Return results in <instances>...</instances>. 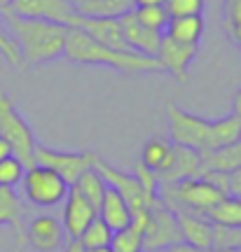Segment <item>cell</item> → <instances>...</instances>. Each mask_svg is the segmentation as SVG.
<instances>
[{
  "instance_id": "obj_15",
  "label": "cell",
  "mask_w": 241,
  "mask_h": 252,
  "mask_svg": "<svg viewBox=\"0 0 241 252\" xmlns=\"http://www.w3.org/2000/svg\"><path fill=\"white\" fill-rule=\"evenodd\" d=\"M21 220H24V206H21L19 196L14 194V189L0 187V226H14L19 252L28 245L26 226H24Z\"/></svg>"
},
{
  "instance_id": "obj_8",
  "label": "cell",
  "mask_w": 241,
  "mask_h": 252,
  "mask_svg": "<svg viewBox=\"0 0 241 252\" xmlns=\"http://www.w3.org/2000/svg\"><path fill=\"white\" fill-rule=\"evenodd\" d=\"M96 152L94 150H82V152H63V150H52L47 145H36V163L45 166L56 175H61L63 180L68 182V187L75 185V180L82 173L91 168Z\"/></svg>"
},
{
  "instance_id": "obj_20",
  "label": "cell",
  "mask_w": 241,
  "mask_h": 252,
  "mask_svg": "<svg viewBox=\"0 0 241 252\" xmlns=\"http://www.w3.org/2000/svg\"><path fill=\"white\" fill-rule=\"evenodd\" d=\"M241 168V140L232 145H225L218 150L201 152V173L218 171V173H234Z\"/></svg>"
},
{
  "instance_id": "obj_30",
  "label": "cell",
  "mask_w": 241,
  "mask_h": 252,
  "mask_svg": "<svg viewBox=\"0 0 241 252\" xmlns=\"http://www.w3.org/2000/svg\"><path fill=\"white\" fill-rule=\"evenodd\" d=\"M161 7L169 14V19L190 17V14H201L204 12V0H164Z\"/></svg>"
},
{
  "instance_id": "obj_2",
  "label": "cell",
  "mask_w": 241,
  "mask_h": 252,
  "mask_svg": "<svg viewBox=\"0 0 241 252\" xmlns=\"http://www.w3.org/2000/svg\"><path fill=\"white\" fill-rule=\"evenodd\" d=\"M63 56L78 65H101L120 72H160L161 65L155 56H145L138 52H117L110 47L91 40L84 31L71 28Z\"/></svg>"
},
{
  "instance_id": "obj_33",
  "label": "cell",
  "mask_w": 241,
  "mask_h": 252,
  "mask_svg": "<svg viewBox=\"0 0 241 252\" xmlns=\"http://www.w3.org/2000/svg\"><path fill=\"white\" fill-rule=\"evenodd\" d=\"M241 24V0H225V28Z\"/></svg>"
},
{
  "instance_id": "obj_12",
  "label": "cell",
  "mask_w": 241,
  "mask_h": 252,
  "mask_svg": "<svg viewBox=\"0 0 241 252\" xmlns=\"http://www.w3.org/2000/svg\"><path fill=\"white\" fill-rule=\"evenodd\" d=\"M120 26H122V35H124L126 47H129L131 52H138V54H145V56H157L161 37H164L161 31L145 28L143 24L134 17V12L122 14V17H120Z\"/></svg>"
},
{
  "instance_id": "obj_6",
  "label": "cell",
  "mask_w": 241,
  "mask_h": 252,
  "mask_svg": "<svg viewBox=\"0 0 241 252\" xmlns=\"http://www.w3.org/2000/svg\"><path fill=\"white\" fill-rule=\"evenodd\" d=\"M176 243H183L178 217H176L173 210H169V208L157 198L150 206L148 222H145L143 236H141L143 252H161Z\"/></svg>"
},
{
  "instance_id": "obj_24",
  "label": "cell",
  "mask_w": 241,
  "mask_h": 252,
  "mask_svg": "<svg viewBox=\"0 0 241 252\" xmlns=\"http://www.w3.org/2000/svg\"><path fill=\"white\" fill-rule=\"evenodd\" d=\"M206 217L213 222V224H223V226H241V198L237 196H225L218 206H213Z\"/></svg>"
},
{
  "instance_id": "obj_40",
  "label": "cell",
  "mask_w": 241,
  "mask_h": 252,
  "mask_svg": "<svg viewBox=\"0 0 241 252\" xmlns=\"http://www.w3.org/2000/svg\"><path fill=\"white\" fill-rule=\"evenodd\" d=\"M164 0H134V7H157Z\"/></svg>"
},
{
  "instance_id": "obj_38",
  "label": "cell",
  "mask_w": 241,
  "mask_h": 252,
  "mask_svg": "<svg viewBox=\"0 0 241 252\" xmlns=\"http://www.w3.org/2000/svg\"><path fill=\"white\" fill-rule=\"evenodd\" d=\"M7 157H12V147H9V143L0 135V161H2V159H7Z\"/></svg>"
},
{
  "instance_id": "obj_5",
  "label": "cell",
  "mask_w": 241,
  "mask_h": 252,
  "mask_svg": "<svg viewBox=\"0 0 241 252\" xmlns=\"http://www.w3.org/2000/svg\"><path fill=\"white\" fill-rule=\"evenodd\" d=\"M24 194H26L28 203L38 208H54L68 196V182L61 175H56L54 171L45 168V166H31L24 173Z\"/></svg>"
},
{
  "instance_id": "obj_7",
  "label": "cell",
  "mask_w": 241,
  "mask_h": 252,
  "mask_svg": "<svg viewBox=\"0 0 241 252\" xmlns=\"http://www.w3.org/2000/svg\"><path fill=\"white\" fill-rule=\"evenodd\" d=\"M2 12L24 19H45L66 28H78L82 19L71 0H9Z\"/></svg>"
},
{
  "instance_id": "obj_23",
  "label": "cell",
  "mask_w": 241,
  "mask_h": 252,
  "mask_svg": "<svg viewBox=\"0 0 241 252\" xmlns=\"http://www.w3.org/2000/svg\"><path fill=\"white\" fill-rule=\"evenodd\" d=\"M71 187L78 189L82 196H84L91 206L96 208V213H98V206H101V201H103V194H106L108 185H106V180L98 175L96 168H87V171H84L80 178L75 180V185H71Z\"/></svg>"
},
{
  "instance_id": "obj_19",
  "label": "cell",
  "mask_w": 241,
  "mask_h": 252,
  "mask_svg": "<svg viewBox=\"0 0 241 252\" xmlns=\"http://www.w3.org/2000/svg\"><path fill=\"white\" fill-rule=\"evenodd\" d=\"M80 17L89 19H120L134 9V0H71Z\"/></svg>"
},
{
  "instance_id": "obj_39",
  "label": "cell",
  "mask_w": 241,
  "mask_h": 252,
  "mask_svg": "<svg viewBox=\"0 0 241 252\" xmlns=\"http://www.w3.org/2000/svg\"><path fill=\"white\" fill-rule=\"evenodd\" d=\"M232 112L241 119V87L237 89V94H234V100H232Z\"/></svg>"
},
{
  "instance_id": "obj_1",
  "label": "cell",
  "mask_w": 241,
  "mask_h": 252,
  "mask_svg": "<svg viewBox=\"0 0 241 252\" xmlns=\"http://www.w3.org/2000/svg\"><path fill=\"white\" fill-rule=\"evenodd\" d=\"M0 21L17 42L21 61L26 65H45L63 56L71 28L45 19H24L0 12Z\"/></svg>"
},
{
  "instance_id": "obj_22",
  "label": "cell",
  "mask_w": 241,
  "mask_h": 252,
  "mask_svg": "<svg viewBox=\"0 0 241 252\" xmlns=\"http://www.w3.org/2000/svg\"><path fill=\"white\" fill-rule=\"evenodd\" d=\"M241 140V119L230 112L220 119H213L208 126V140H206V152L208 150H218L225 145H232Z\"/></svg>"
},
{
  "instance_id": "obj_28",
  "label": "cell",
  "mask_w": 241,
  "mask_h": 252,
  "mask_svg": "<svg viewBox=\"0 0 241 252\" xmlns=\"http://www.w3.org/2000/svg\"><path fill=\"white\" fill-rule=\"evenodd\" d=\"M131 12L145 28H152V31H161L164 33V28L169 24V14L164 12L161 5H157V7H134Z\"/></svg>"
},
{
  "instance_id": "obj_17",
  "label": "cell",
  "mask_w": 241,
  "mask_h": 252,
  "mask_svg": "<svg viewBox=\"0 0 241 252\" xmlns=\"http://www.w3.org/2000/svg\"><path fill=\"white\" fill-rule=\"evenodd\" d=\"M98 217L106 222V226L113 234L124 231V229L131 226V210L126 206V201L110 187L106 189L103 201H101V206H98Z\"/></svg>"
},
{
  "instance_id": "obj_41",
  "label": "cell",
  "mask_w": 241,
  "mask_h": 252,
  "mask_svg": "<svg viewBox=\"0 0 241 252\" xmlns=\"http://www.w3.org/2000/svg\"><path fill=\"white\" fill-rule=\"evenodd\" d=\"M7 5H9V0H0V12H2L5 7H7Z\"/></svg>"
},
{
  "instance_id": "obj_3",
  "label": "cell",
  "mask_w": 241,
  "mask_h": 252,
  "mask_svg": "<svg viewBox=\"0 0 241 252\" xmlns=\"http://www.w3.org/2000/svg\"><path fill=\"white\" fill-rule=\"evenodd\" d=\"M0 135L5 138L12 147V154L26 168L36 166V135L31 131L28 122L24 115L17 110L14 100L9 98V94L0 87Z\"/></svg>"
},
{
  "instance_id": "obj_21",
  "label": "cell",
  "mask_w": 241,
  "mask_h": 252,
  "mask_svg": "<svg viewBox=\"0 0 241 252\" xmlns=\"http://www.w3.org/2000/svg\"><path fill=\"white\" fill-rule=\"evenodd\" d=\"M171 154H173V143L169 138H161V135H152L148 138L141 150V159L138 161L143 163L145 168H150L152 173H164L171 163Z\"/></svg>"
},
{
  "instance_id": "obj_37",
  "label": "cell",
  "mask_w": 241,
  "mask_h": 252,
  "mask_svg": "<svg viewBox=\"0 0 241 252\" xmlns=\"http://www.w3.org/2000/svg\"><path fill=\"white\" fill-rule=\"evenodd\" d=\"M227 33H230V37H232L234 45L241 47V24H237V26H230V28H227Z\"/></svg>"
},
{
  "instance_id": "obj_34",
  "label": "cell",
  "mask_w": 241,
  "mask_h": 252,
  "mask_svg": "<svg viewBox=\"0 0 241 252\" xmlns=\"http://www.w3.org/2000/svg\"><path fill=\"white\" fill-rule=\"evenodd\" d=\"M230 196L241 198V168L230 173Z\"/></svg>"
},
{
  "instance_id": "obj_27",
  "label": "cell",
  "mask_w": 241,
  "mask_h": 252,
  "mask_svg": "<svg viewBox=\"0 0 241 252\" xmlns=\"http://www.w3.org/2000/svg\"><path fill=\"white\" fill-rule=\"evenodd\" d=\"M24 173H26V166L19 161L14 154L7 157V159H2L0 161V187L14 189L19 182L24 180Z\"/></svg>"
},
{
  "instance_id": "obj_14",
  "label": "cell",
  "mask_w": 241,
  "mask_h": 252,
  "mask_svg": "<svg viewBox=\"0 0 241 252\" xmlns=\"http://www.w3.org/2000/svg\"><path fill=\"white\" fill-rule=\"evenodd\" d=\"M80 31H84L91 40H96L101 45L117 49V52H131L124 42L122 35V26H120V19H89L82 17L80 19Z\"/></svg>"
},
{
  "instance_id": "obj_26",
  "label": "cell",
  "mask_w": 241,
  "mask_h": 252,
  "mask_svg": "<svg viewBox=\"0 0 241 252\" xmlns=\"http://www.w3.org/2000/svg\"><path fill=\"white\" fill-rule=\"evenodd\" d=\"M211 224H213V222H211ZM237 248H241V226L213 224V234H211V252L237 250Z\"/></svg>"
},
{
  "instance_id": "obj_25",
  "label": "cell",
  "mask_w": 241,
  "mask_h": 252,
  "mask_svg": "<svg viewBox=\"0 0 241 252\" xmlns=\"http://www.w3.org/2000/svg\"><path fill=\"white\" fill-rule=\"evenodd\" d=\"M113 231L106 226V222L96 217L94 222H91L87 229H84V234L80 236V243L87 248V250H98V248H110L113 243Z\"/></svg>"
},
{
  "instance_id": "obj_29",
  "label": "cell",
  "mask_w": 241,
  "mask_h": 252,
  "mask_svg": "<svg viewBox=\"0 0 241 252\" xmlns=\"http://www.w3.org/2000/svg\"><path fill=\"white\" fill-rule=\"evenodd\" d=\"M110 252H143L141 245V231L129 226L124 231H117L113 236V243H110Z\"/></svg>"
},
{
  "instance_id": "obj_31",
  "label": "cell",
  "mask_w": 241,
  "mask_h": 252,
  "mask_svg": "<svg viewBox=\"0 0 241 252\" xmlns=\"http://www.w3.org/2000/svg\"><path fill=\"white\" fill-rule=\"evenodd\" d=\"M0 56H2L9 65H14V68H21V65H24L17 42L12 40V35L7 33V28L2 26V21H0Z\"/></svg>"
},
{
  "instance_id": "obj_11",
  "label": "cell",
  "mask_w": 241,
  "mask_h": 252,
  "mask_svg": "<svg viewBox=\"0 0 241 252\" xmlns=\"http://www.w3.org/2000/svg\"><path fill=\"white\" fill-rule=\"evenodd\" d=\"M98 217L96 208L91 206L87 198L82 196L75 187L68 189V196H66V206H63V231L68 238H80L84 234V229Z\"/></svg>"
},
{
  "instance_id": "obj_9",
  "label": "cell",
  "mask_w": 241,
  "mask_h": 252,
  "mask_svg": "<svg viewBox=\"0 0 241 252\" xmlns=\"http://www.w3.org/2000/svg\"><path fill=\"white\" fill-rule=\"evenodd\" d=\"M26 241L36 252H56L66 241V231L59 217L36 215L26 226Z\"/></svg>"
},
{
  "instance_id": "obj_16",
  "label": "cell",
  "mask_w": 241,
  "mask_h": 252,
  "mask_svg": "<svg viewBox=\"0 0 241 252\" xmlns=\"http://www.w3.org/2000/svg\"><path fill=\"white\" fill-rule=\"evenodd\" d=\"M178 226L183 243L199 248V250H211V234H213V224L211 220L204 215H195V213H178Z\"/></svg>"
},
{
  "instance_id": "obj_42",
  "label": "cell",
  "mask_w": 241,
  "mask_h": 252,
  "mask_svg": "<svg viewBox=\"0 0 241 252\" xmlns=\"http://www.w3.org/2000/svg\"><path fill=\"white\" fill-rule=\"evenodd\" d=\"M87 252H110V248H98V250H87Z\"/></svg>"
},
{
  "instance_id": "obj_32",
  "label": "cell",
  "mask_w": 241,
  "mask_h": 252,
  "mask_svg": "<svg viewBox=\"0 0 241 252\" xmlns=\"http://www.w3.org/2000/svg\"><path fill=\"white\" fill-rule=\"evenodd\" d=\"M206 182H211L215 189H220L225 196H230V173H218V171H206L201 173Z\"/></svg>"
},
{
  "instance_id": "obj_36",
  "label": "cell",
  "mask_w": 241,
  "mask_h": 252,
  "mask_svg": "<svg viewBox=\"0 0 241 252\" xmlns=\"http://www.w3.org/2000/svg\"><path fill=\"white\" fill-rule=\"evenodd\" d=\"M63 252H87V248L80 243V238H68V243H66V250Z\"/></svg>"
},
{
  "instance_id": "obj_35",
  "label": "cell",
  "mask_w": 241,
  "mask_h": 252,
  "mask_svg": "<svg viewBox=\"0 0 241 252\" xmlns=\"http://www.w3.org/2000/svg\"><path fill=\"white\" fill-rule=\"evenodd\" d=\"M161 252H211V250H199V248H192V245H188V243H176Z\"/></svg>"
},
{
  "instance_id": "obj_13",
  "label": "cell",
  "mask_w": 241,
  "mask_h": 252,
  "mask_svg": "<svg viewBox=\"0 0 241 252\" xmlns=\"http://www.w3.org/2000/svg\"><path fill=\"white\" fill-rule=\"evenodd\" d=\"M188 178H201V154L197 150L183 147V145H173L169 168L157 175V182L173 185V182L188 180Z\"/></svg>"
},
{
  "instance_id": "obj_4",
  "label": "cell",
  "mask_w": 241,
  "mask_h": 252,
  "mask_svg": "<svg viewBox=\"0 0 241 252\" xmlns=\"http://www.w3.org/2000/svg\"><path fill=\"white\" fill-rule=\"evenodd\" d=\"M164 117H166V126H169L171 133V143L173 145H183L190 150H197L201 154L206 152V140H208V126L211 122L199 115H192L188 110L178 108L176 100H166V108H164Z\"/></svg>"
},
{
  "instance_id": "obj_18",
  "label": "cell",
  "mask_w": 241,
  "mask_h": 252,
  "mask_svg": "<svg viewBox=\"0 0 241 252\" xmlns=\"http://www.w3.org/2000/svg\"><path fill=\"white\" fill-rule=\"evenodd\" d=\"M204 17L201 14H190V17H173L164 28V35L171 37L173 42L190 47H199L204 37Z\"/></svg>"
},
{
  "instance_id": "obj_10",
  "label": "cell",
  "mask_w": 241,
  "mask_h": 252,
  "mask_svg": "<svg viewBox=\"0 0 241 252\" xmlns=\"http://www.w3.org/2000/svg\"><path fill=\"white\" fill-rule=\"evenodd\" d=\"M199 54V47H190V45H180V42H173L171 37H161L160 52H157V61H160L161 70H166L169 75H173L178 82L190 80V63L197 59Z\"/></svg>"
}]
</instances>
